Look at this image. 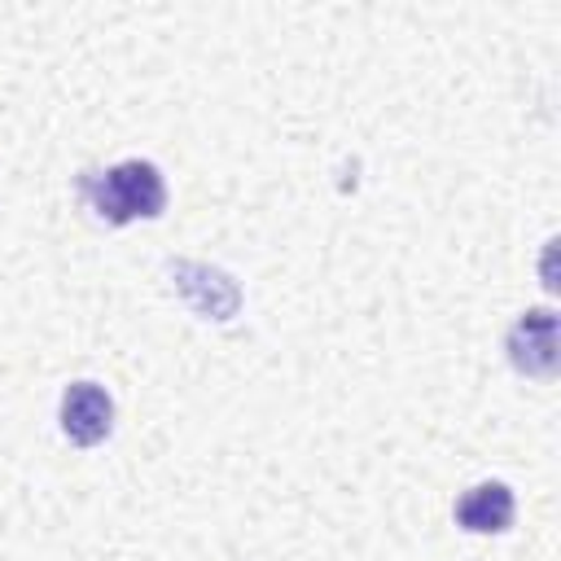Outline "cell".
Returning <instances> with one entry per match:
<instances>
[{
  "label": "cell",
  "mask_w": 561,
  "mask_h": 561,
  "mask_svg": "<svg viewBox=\"0 0 561 561\" xmlns=\"http://www.w3.org/2000/svg\"><path fill=\"white\" fill-rule=\"evenodd\" d=\"M75 188L92 206V215L114 228H123L131 219H158L167 210V180L145 158H127L105 171H79Z\"/></svg>",
  "instance_id": "6da1fadb"
},
{
  "label": "cell",
  "mask_w": 561,
  "mask_h": 561,
  "mask_svg": "<svg viewBox=\"0 0 561 561\" xmlns=\"http://www.w3.org/2000/svg\"><path fill=\"white\" fill-rule=\"evenodd\" d=\"M61 430L79 447H96L114 430V399L96 381H70L61 394Z\"/></svg>",
  "instance_id": "7a4b0ae2"
},
{
  "label": "cell",
  "mask_w": 561,
  "mask_h": 561,
  "mask_svg": "<svg viewBox=\"0 0 561 561\" xmlns=\"http://www.w3.org/2000/svg\"><path fill=\"white\" fill-rule=\"evenodd\" d=\"M508 359L526 377H552L557 373V316L548 307L526 311L508 329Z\"/></svg>",
  "instance_id": "3957f363"
},
{
  "label": "cell",
  "mask_w": 561,
  "mask_h": 561,
  "mask_svg": "<svg viewBox=\"0 0 561 561\" xmlns=\"http://www.w3.org/2000/svg\"><path fill=\"white\" fill-rule=\"evenodd\" d=\"M513 513H517V500L504 482H478L469 486L460 500H456V522L473 535H500L513 526Z\"/></svg>",
  "instance_id": "277c9868"
}]
</instances>
